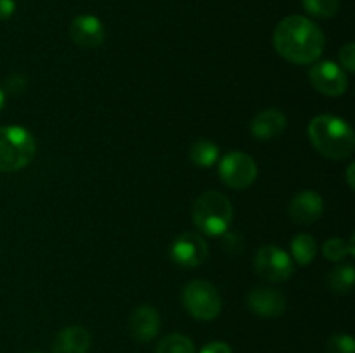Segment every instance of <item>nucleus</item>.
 I'll list each match as a JSON object with an SVG mask.
<instances>
[{"mask_svg": "<svg viewBox=\"0 0 355 353\" xmlns=\"http://www.w3.org/2000/svg\"><path fill=\"white\" fill-rule=\"evenodd\" d=\"M274 48L293 64H312L321 57L326 38L321 28L304 16H288L274 30Z\"/></svg>", "mask_w": 355, "mask_h": 353, "instance_id": "f257e3e1", "label": "nucleus"}, {"mask_svg": "<svg viewBox=\"0 0 355 353\" xmlns=\"http://www.w3.org/2000/svg\"><path fill=\"white\" fill-rule=\"evenodd\" d=\"M311 144L324 158L342 161L352 156L355 135L352 127L343 118L333 114H319L312 118L307 128Z\"/></svg>", "mask_w": 355, "mask_h": 353, "instance_id": "f03ea898", "label": "nucleus"}, {"mask_svg": "<svg viewBox=\"0 0 355 353\" xmlns=\"http://www.w3.org/2000/svg\"><path fill=\"white\" fill-rule=\"evenodd\" d=\"M234 210L224 194L207 190L196 199L193 206V221L203 234L217 237L225 234L232 224Z\"/></svg>", "mask_w": 355, "mask_h": 353, "instance_id": "7ed1b4c3", "label": "nucleus"}, {"mask_svg": "<svg viewBox=\"0 0 355 353\" xmlns=\"http://www.w3.org/2000/svg\"><path fill=\"white\" fill-rule=\"evenodd\" d=\"M37 141L23 127H0V172H17L33 161Z\"/></svg>", "mask_w": 355, "mask_h": 353, "instance_id": "20e7f679", "label": "nucleus"}, {"mask_svg": "<svg viewBox=\"0 0 355 353\" xmlns=\"http://www.w3.org/2000/svg\"><path fill=\"white\" fill-rule=\"evenodd\" d=\"M186 310L198 320H214L222 310V298L217 287L207 280H191L182 291Z\"/></svg>", "mask_w": 355, "mask_h": 353, "instance_id": "39448f33", "label": "nucleus"}, {"mask_svg": "<svg viewBox=\"0 0 355 353\" xmlns=\"http://www.w3.org/2000/svg\"><path fill=\"white\" fill-rule=\"evenodd\" d=\"M218 175L227 187L236 190L248 189L259 175V168L252 156L245 152H229L218 165Z\"/></svg>", "mask_w": 355, "mask_h": 353, "instance_id": "423d86ee", "label": "nucleus"}, {"mask_svg": "<svg viewBox=\"0 0 355 353\" xmlns=\"http://www.w3.org/2000/svg\"><path fill=\"white\" fill-rule=\"evenodd\" d=\"M257 273L270 282H284L295 272V263L291 256L279 246L267 244L257 251L253 260Z\"/></svg>", "mask_w": 355, "mask_h": 353, "instance_id": "0eeeda50", "label": "nucleus"}, {"mask_svg": "<svg viewBox=\"0 0 355 353\" xmlns=\"http://www.w3.org/2000/svg\"><path fill=\"white\" fill-rule=\"evenodd\" d=\"M309 78L318 92L329 97L343 96L349 89V76H347L345 69L340 68L333 61H322L312 66L309 71Z\"/></svg>", "mask_w": 355, "mask_h": 353, "instance_id": "6e6552de", "label": "nucleus"}, {"mask_svg": "<svg viewBox=\"0 0 355 353\" xmlns=\"http://www.w3.org/2000/svg\"><path fill=\"white\" fill-rule=\"evenodd\" d=\"M170 256L175 263L186 269H194L208 258V244L200 234L184 232L173 241Z\"/></svg>", "mask_w": 355, "mask_h": 353, "instance_id": "1a4fd4ad", "label": "nucleus"}, {"mask_svg": "<svg viewBox=\"0 0 355 353\" xmlns=\"http://www.w3.org/2000/svg\"><path fill=\"white\" fill-rule=\"evenodd\" d=\"M248 307L255 315L263 318H276L286 310V298L283 293L269 286L253 287L248 294Z\"/></svg>", "mask_w": 355, "mask_h": 353, "instance_id": "9d476101", "label": "nucleus"}, {"mask_svg": "<svg viewBox=\"0 0 355 353\" xmlns=\"http://www.w3.org/2000/svg\"><path fill=\"white\" fill-rule=\"evenodd\" d=\"M69 37L78 47L97 48L103 45L104 38H106V31H104L99 17L92 16V14H82V16H76L71 21Z\"/></svg>", "mask_w": 355, "mask_h": 353, "instance_id": "9b49d317", "label": "nucleus"}, {"mask_svg": "<svg viewBox=\"0 0 355 353\" xmlns=\"http://www.w3.org/2000/svg\"><path fill=\"white\" fill-rule=\"evenodd\" d=\"M324 213V201L315 190L298 192L290 203V217L295 224L311 225L318 221Z\"/></svg>", "mask_w": 355, "mask_h": 353, "instance_id": "f8f14e48", "label": "nucleus"}, {"mask_svg": "<svg viewBox=\"0 0 355 353\" xmlns=\"http://www.w3.org/2000/svg\"><path fill=\"white\" fill-rule=\"evenodd\" d=\"M159 322H162V318H159L158 310L155 307L142 305V307L135 308L132 311L130 324H128L132 338L139 343L151 341L158 334Z\"/></svg>", "mask_w": 355, "mask_h": 353, "instance_id": "ddd939ff", "label": "nucleus"}, {"mask_svg": "<svg viewBox=\"0 0 355 353\" xmlns=\"http://www.w3.org/2000/svg\"><path fill=\"white\" fill-rule=\"evenodd\" d=\"M286 114L279 109H266L257 114L250 123V132L259 141H272L279 137L286 128Z\"/></svg>", "mask_w": 355, "mask_h": 353, "instance_id": "4468645a", "label": "nucleus"}, {"mask_svg": "<svg viewBox=\"0 0 355 353\" xmlns=\"http://www.w3.org/2000/svg\"><path fill=\"white\" fill-rule=\"evenodd\" d=\"M89 331L82 325H71L58 332L52 343V353H87L90 348Z\"/></svg>", "mask_w": 355, "mask_h": 353, "instance_id": "2eb2a0df", "label": "nucleus"}, {"mask_svg": "<svg viewBox=\"0 0 355 353\" xmlns=\"http://www.w3.org/2000/svg\"><path fill=\"white\" fill-rule=\"evenodd\" d=\"M218 154H220V149L215 142L207 141V138H201L196 144L191 147L189 158L200 168H210L215 163L218 161Z\"/></svg>", "mask_w": 355, "mask_h": 353, "instance_id": "dca6fc26", "label": "nucleus"}, {"mask_svg": "<svg viewBox=\"0 0 355 353\" xmlns=\"http://www.w3.org/2000/svg\"><path fill=\"white\" fill-rule=\"evenodd\" d=\"M315 253H318V242L312 235L298 234L291 241V256H293L291 260H295L300 266H307L315 258Z\"/></svg>", "mask_w": 355, "mask_h": 353, "instance_id": "f3484780", "label": "nucleus"}, {"mask_svg": "<svg viewBox=\"0 0 355 353\" xmlns=\"http://www.w3.org/2000/svg\"><path fill=\"white\" fill-rule=\"evenodd\" d=\"M354 279H355V270L352 265H342L336 266L328 277V282L331 291L338 294H345L352 289L354 286Z\"/></svg>", "mask_w": 355, "mask_h": 353, "instance_id": "a211bd4d", "label": "nucleus"}, {"mask_svg": "<svg viewBox=\"0 0 355 353\" xmlns=\"http://www.w3.org/2000/svg\"><path fill=\"white\" fill-rule=\"evenodd\" d=\"M322 255L326 256L331 262H342L343 258L347 256H354L355 255V248H354V235L350 237V241H345V239H338L333 237L329 241L324 242L322 246Z\"/></svg>", "mask_w": 355, "mask_h": 353, "instance_id": "6ab92c4d", "label": "nucleus"}, {"mask_svg": "<svg viewBox=\"0 0 355 353\" xmlns=\"http://www.w3.org/2000/svg\"><path fill=\"white\" fill-rule=\"evenodd\" d=\"M156 353H196L193 341L182 334H168L158 343Z\"/></svg>", "mask_w": 355, "mask_h": 353, "instance_id": "aec40b11", "label": "nucleus"}, {"mask_svg": "<svg viewBox=\"0 0 355 353\" xmlns=\"http://www.w3.org/2000/svg\"><path fill=\"white\" fill-rule=\"evenodd\" d=\"M302 6L311 16L329 19L338 12L340 0H302Z\"/></svg>", "mask_w": 355, "mask_h": 353, "instance_id": "412c9836", "label": "nucleus"}, {"mask_svg": "<svg viewBox=\"0 0 355 353\" xmlns=\"http://www.w3.org/2000/svg\"><path fill=\"white\" fill-rule=\"evenodd\" d=\"M328 353H355L354 338L349 334H336L328 341Z\"/></svg>", "mask_w": 355, "mask_h": 353, "instance_id": "4be33fe9", "label": "nucleus"}, {"mask_svg": "<svg viewBox=\"0 0 355 353\" xmlns=\"http://www.w3.org/2000/svg\"><path fill=\"white\" fill-rule=\"evenodd\" d=\"M340 62H342V66L347 71H355V44H352V42L347 44L345 47H342V51H340Z\"/></svg>", "mask_w": 355, "mask_h": 353, "instance_id": "5701e85b", "label": "nucleus"}, {"mask_svg": "<svg viewBox=\"0 0 355 353\" xmlns=\"http://www.w3.org/2000/svg\"><path fill=\"white\" fill-rule=\"evenodd\" d=\"M24 85H26V82H24V76L21 75H14L7 80V89H9V92H12L14 96L23 92Z\"/></svg>", "mask_w": 355, "mask_h": 353, "instance_id": "b1692460", "label": "nucleus"}, {"mask_svg": "<svg viewBox=\"0 0 355 353\" xmlns=\"http://www.w3.org/2000/svg\"><path fill=\"white\" fill-rule=\"evenodd\" d=\"M201 353H232V350L224 341H211L201 350Z\"/></svg>", "mask_w": 355, "mask_h": 353, "instance_id": "393cba45", "label": "nucleus"}, {"mask_svg": "<svg viewBox=\"0 0 355 353\" xmlns=\"http://www.w3.org/2000/svg\"><path fill=\"white\" fill-rule=\"evenodd\" d=\"M14 10H16V2L14 0H0V21L12 17Z\"/></svg>", "mask_w": 355, "mask_h": 353, "instance_id": "a878e982", "label": "nucleus"}, {"mask_svg": "<svg viewBox=\"0 0 355 353\" xmlns=\"http://www.w3.org/2000/svg\"><path fill=\"white\" fill-rule=\"evenodd\" d=\"M354 170H355V165L354 163H350L349 168H347V183H349L350 189H355V180H354Z\"/></svg>", "mask_w": 355, "mask_h": 353, "instance_id": "bb28decb", "label": "nucleus"}, {"mask_svg": "<svg viewBox=\"0 0 355 353\" xmlns=\"http://www.w3.org/2000/svg\"><path fill=\"white\" fill-rule=\"evenodd\" d=\"M3 104H6V93H3V90L0 89V111H2Z\"/></svg>", "mask_w": 355, "mask_h": 353, "instance_id": "cd10ccee", "label": "nucleus"}, {"mask_svg": "<svg viewBox=\"0 0 355 353\" xmlns=\"http://www.w3.org/2000/svg\"><path fill=\"white\" fill-rule=\"evenodd\" d=\"M26 353H42V352H26Z\"/></svg>", "mask_w": 355, "mask_h": 353, "instance_id": "c85d7f7f", "label": "nucleus"}]
</instances>
